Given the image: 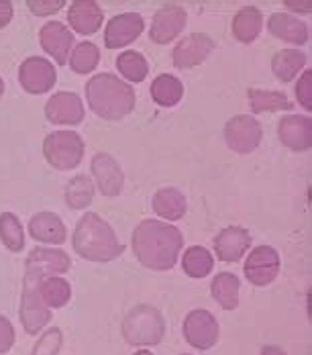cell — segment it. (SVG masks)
<instances>
[{
    "label": "cell",
    "mask_w": 312,
    "mask_h": 355,
    "mask_svg": "<svg viewBox=\"0 0 312 355\" xmlns=\"http://www.w3.org/2000/svg\"><path fill=\"white\" fill-rule=\"evenodd\" d=\"M131 248L143 268L168 272L177 263V257L184 249V235L170 223L145 218L133 229Z\"/></svg>",
    "instance_id": "1"
},
{
    "label": "cell",
    "mask_w": 312,
    "mask_h": 355,
    "mask_svg": "<svg viewBox=\"0 0 312 355\" xmlns=\"http://www.w3.org/2000/svg\"><path fill=\"white\" fill-rule=\"evenodd\" d=\"M84 90L90 110L104 121H121L135 110V88L110 71L90 78Z\"/></svg>",
    "instance_id": "2"
},
{
    "label": "cell",
    "mask_w": 312,
    "mask_h": 355,
    "mask_svg": "<svg viewBox=\"0 0 312 355\" xmlns=\"http://www.w3.org/2000/svg\"><path fill=\"white\" fill-rule=\"evenodd\" d=\"M71 245L82 259L96 263L114 261L125 251V245L119 241L114 229L96 213H86L78 220Z\"/></svg>",
    "instance_id": "3"
},
{
    "label": "cell",
    "mask_w": 312,
    "mask_h": 355,
    "mask_svg": "<svg viewBox=\"0 0 312 355\" xmlns=\"http://www.w3.org/2000/svg\"><path fill=\"white\" fill-rule=\"evenodd\" d=\"M123 339L131 347H153L159 345L166 337V320L164 315L151 304L133 306L121 324Z\"/></svg>",
    "instance_id": "4"
},
{
    "label": "cell",
    "mask_w": 312,
    "mask_h": 355,
    "mask_svg": "<svg viewBox=\"0 0 312 355\" xmlns=\"http://www.w3.org/2000/svg\"><path fill=\"white\" fill-rule=\"evenodd\" d=\"M84 139L76 131H53L43 141V155L47 164L55 170H73L84 159Z\"/></svg>",
    "instance_id": "5"
},
{
    "label": "cell",
    "mask_w": 312,
    "mask_h": 355,
    "mask_svg": "<svg viewBox=\"0 0 312 355\" xmlns=\"http://www.w3.org/2000/svg\"><path fill=\"white\" fill-rule=\"evenodd\" d=\"M41 282H43V278H39L37 274L25 272L19 319L23 322L25 333H29V335H39V331H43L47 327V322H51V311L43 304V300L39 296Z\"/></svg>",
    "instance_id": "6"
},
{
    "label": "cell",
    "mask_w": 312,
    "mask_h": 355,
    "mask_svg": "<svg viewBox=\"0 0 312 355\" xmlns=\"http://www.w3.org/2000/svg\"><path fill=\"white\" fill-rule=\"evenodd\" d=\"M182 333H184V339L192 347L205 352V349H210L218 343L220 327H218L216 317L210 311L194 309L186 315L184 324H182Z\"/></svg>",
    "instance_id": "7"
},
{
    "label": "cell",
    "mask_w": 312,
    "mask_h": 355,
    "mask_svg": "<svg viewBox=\"0 0 312 355\" xmlns=\"http://www.w3.org/2000/svg\"><path fill=\"white\" fill-rule=\"evenodd\" d=\"M263 139V129L251 114H235L225 125V141L235 153H251Z\"/></svg>",
    "instance_id": "8"
},
{
    "label": "cell",
    "mask_w": 312,
    "mask_h": 355,
    "mask_svg": "<svg viewBox=\"0 0 312 355\" xmlns=\"http://www.w3.org/2000/svg\"><path fill=\"white\" fill-rule=\"evenodd\" d=\"M279 253L272 245H257L245 259L243 274L247 282L253 286L272 284L279 274Z\"/></svg>",
    "instance_id": "9"
},
{
    "label": "cell",
    "mask_w": 312,
    "mask_h": 355,
    "mask_svg": "<svg viewBox=\"0 0 312 355\" xmlns=\"http://www.w3.org/2000/svg\"><path fill=\"white\" fill-rule=\"evenodd\" d=\"M69 268H71V259L68 253L64 249L49 248V245H37L29 251L25 259V272L37 274L43 280L62 276Z\"/></svg>",
    "instance_id": "10"
},
{
    "label": "cell",
    "mask_w": 312,
    "mask_h": 355,
    "mask_svg": "<svg viewBox=\"0 0 312 355\" xmlns=\"http://www.w3.org/2000/svg\"><path fill=\"white\" fill-rule=\"evenodd\" d=\"M186 21H188V12L182 4L175 2L164 4L151 19L149 39L157 45H168L184 31Z\"/></svg>",
    "instance_id": "11"
},
{
    "label": "cell",
    "mask_w": 312,
    "mask_h": 355,
    "mask_svg": "<svg viewBox=\"0 0 312 355\" xmlns=\"http://www.w3.org/2000/svg\"><path fill=\"white\" fill-rule=\"evenodd\" d=\"M55 66L45 58L31 55L19 66V84L29 94H45L55 86Z\"/></svg>",
    "instance_id": "12"
},
{
    "label": "cell",
    "mask_w": 312,
    "mask_h": 355,
    "mask_svg": "<svg viewBox=\"0 0 312 355\" xmlns=\"http://www.w3.org/2000/svg\"><path fill=\"white\" fill-rule=\"evenodd\" d=\"M90 170H92V182H94V188H98V192L103 196L108 198H114L123 192L125 188V174H123V168L121 164L110 155V153H96L92 157V164H90Z\"/></svg>",
    "instance_id": "13"
},
{
    "label": "cell",
    "mask_w": 312,
    "mask_h": 355,
    "mask_svg": "<svg viewBox=\"0 0 312 355\" xmlns=\"http://www.w3.org/2000/svg\"><path fill=\"white\" fill-rule=\"evenodd\" d=\"M214 51V41L207 33H190L172 51V62L177 70H192L207 62V58Z\"/></svg>",
    "instance_id": "14"
},
{
    "label": "cell",
    "mask_w": 312,
    "mask_h": 355,
    "mask_svg": "<svg viewBox=\"0 0 312 355\" xmlns=\"http://www.w3.org/2000/svg\"><path fill=\"white\" fill-rule=\"evenodd\" d=\"M84 103L76 92H58L45 103V116L51 125H80L84 121Z\"/></svg>",
    "instance_id": "15"
},
{
    "label": "cell",
    "mask_w": 312,
    "mask_h": 355,
    "mask_svg": "<svg viewBox=\"0 0 312 355\" xmlns=\"http://www.w3.org/2000/svg\"><path fill=\"white\" fill-rule=\"evenodd\" d=\"M277 137L292 151H309L312 145V121L309 114H286L277 123Z\"/></svg>",
    "instance_id": "16"
},
{
    "label": "cell",
    "mask_w": 312,
    "mask_h": 355,
    "mask_svg": "<svg viewBox=\"0 0 312 355\" xmlns=\"http://www.w3.org/2000/svg\"><path fill=\"white\" fill-rule=\"evenodd\" d=\"M39 41H41L43 51L47 55H51L58 66L68 64L69 53H71L76 43H73V33L64 23H60V21L45 23L39 31Z\"/></svg>",
    "instance_id": "17"
},
{
    "label": "cell",
    "mask_w": 312,
    "mask_h": 355,
    "mask_svg": "<svg viewBox=\"0 0 312 355\" xmlns=\"http://www.w3.org/2000/svg\"><path fill=\"white\" fill-rule=\"evenodd\" d=\"M145 21L139 12H123L108 21L104 29V45L108 49H119L133 43L143 33Z\"/></svg>",
    "instance_id": "18"
},
{
    "label": "cell",
    "mask_w": 312,
    "mask_h": 355,
    "mask_svg": "<svg viewBox=\"0 0 312 355\" xmlns=\"http://www.w3.org/2000/svg\"><path fill=\"white\" fill-rule=\"evenodd\" d=\"M214 253L220 261L225 263H235L241 257H245V253L251 249V233L245 227H227L223 229L214 241Z\"/></svg>",
    "instance_id": "19"
},
{
    "label": "cell",
    "mask_w": 312,
    "mask_h": 355,
    "mask_svg": "<svg viewBox=\"0 0 312 355\" xmlns=\"http://www.w3.org/2000/svg\"><path fill=\"white\" fill-rule=\"evenodd\" d=\"M29 235L35 241L49 245V248H58L62 243H66L68 239V229L64 225V220L55 213L43 211L31 216L29 220Z\"/></svg>",
    "instance_id": "20"
},
{
    "label": "cell",
    "mask_w": 312,
    "mask_h": 355,
    "mask_svg": "<svg viewBox=\"0 0 312 355\" xmlns=\"http://www.w3.org/2000/svg\"><path fill=\"white\" fill-rule=\"evenodd\" d=\"M68 21L71 29L80 35H94L103 27L104 12L94 0H76L68 10Z\"/></svg>",
    "instance_id": "21"
},
{
    "label": "cell",
    "mask_w": 312,
    "mask_h": 355,
    "mask_svg": "<svg viewBox=\"0 0 312 355\" xmlns=\"http://www.w3.org/2000/svg\"><path fill=\"white\" fill-rule=\"evenodd\" d=\"M268 31L290 45H304L311 37L309 25L290 12H274L268 19Z\"/></svg>",
    "instance_id": "22"
},
{
    "label": "cell",
    "mask_w": 312,
    "mask_h": 355,
    "mask_svg": "<svg viewBox=\"0 0 312 355\" xmlns=\"http://www.w3.org/2000/svg\"><path fill=\"white\" fill-rule=\"evenodd\" d=\"M151 207H153V213L166 220H180L188 211V200H186L184 192L170 186V188H162L153 194Z\"/></svg>",
    "instance_id": "23"
},
{
    "label": "cell",
    "mask_w": 312,
    "mask_h": 355,
    "mask_svg": "<svg viewBox=\"0 0 312 355\" xmlns=\"http://www.w3.org/2000/svg\"><path fill=\"white\" fill-rule=\"evenodd\" d=\"M239 290L241 282L231 272H220L210 282V294L223 311H235L239 306Z\"/></svg>",
    "instance_id": "24"
},
{
    "label": "cell",
    "mask_w": 312,
    "mask_h": 355,
    "mask_svg": "<svg viewBox=\"0 0 312 355\" xmlns=\"http://www.w3.org/2000/svg\"><path fill=\"white\" fill-rule=\"evenodd\" d=\"M261 29H263V15L255 6H243L233 17V37L243 45L253 43L259 37Z\"/></svg>",
    "instance_id": "25"
},
{
    "label": "cell",
    "mask_w": 312,
    "mask_h": 355,
    "mask_svg": "<svg viewBox=\"0 0 312 355\" xmlns=\"http://www.w3.org/2000/svg\"><path fill=\"white\" fill-rule=\"evenodd\" d=\"M151 98L155 105L159 107H175L182 96H184V84L180 78H175L172 73H159L153 82H151Z\"/></svg>",
    "instance_id": "26"
},
{
    "label": "cell",
    "mask_w": 312,
    "mask_h": 355,
    "mask_svg": "<svg viewBox=\"0 0 312 355\" xmlns=\"http://www.w3.org/2000/svg\"><path fill=\"white\" fill-rule=\"evenodd\" d=\"M306 66V55L300 49H281L272 58V71L279 82H292Z\"/></svg>",
    "instance_id": "27"
},
{
    "label": "cell",
    "mask_w": 312,
    "mask_h": 355,
    "mask_svg": "<svg viewBox=\"0 0 312 355\" xmlns=\"http://www.w3.org/2000/svg\"><path fill=\"white\" fill-rule=\"evenodd\" d=\"M247 96H249L251 112H255V114H259V112H277V110H292L294 108L292 101L284 92H279V90L249 88Z\"/></svg>",
    "instance_id": "28"
},
{
    "label": "cell",
    "mask_w": 312,
    "mask_h": 355,
    "mask_svg": "<svg viewBox=\"0 0 312 355\" xmlns=\"http://www.w3.org/2000/svg\"><path fill=\"white\" fill-rule=\"evenodd\" d=\"M94 192H96V188H94L92 178L86 176V174H78L66 184L64 198H66V205L71 211H82V209H88L92 205Z\"/></svg>",
    "instance_id": "29"
},
{
    "label": "cell",
    "mask_w": 312,
    "mask_h": 355,
    "mask_svg": "<svg viewBox=\"0 0 312 355\" xmlns=\"http://www.w3.org/2000/svg\"><path fill=\"white\" fill-rule=\"evenodd\" d=\"M212 268H214V257L207 248L192 245L182 255V270L188 278H194V280L207 278L212 272Z\"/></svg>",
    "instance_id": "30"
},
{
    "label": "cell",
    "mask_w": 312,
    "mask_h": 355,
    "mask_svg": "<svg viewBox=\"0 0 312 355\" xmlns=\"http://www.w3.org/2000/svg\"><path fill=\"white\" fill-rule=\"evenodd\" d=\"M39 296L43 300V304L51 311V309H64L71 300V286L66 278L62 276H53L43 280L39 286Z\"/></svg>",
    "instance_id": "31"
},
{
    "label": "cell",
    "mask_w": 312,
    "mask_h": 355,
    "mask_svg": "<svg viewBox=\"0 0 312 355\" xmlns=\"http://www.w3.org/2000/svg\"><path fill=\"white\" fill-rule=\"evenodd\" d=\"M68 64L71 71L86 76V73L96 70V66L101 64V49L94 43H90V41L76 43L71 53H69Z\"/></svg>",
    "instance_id": "32"
},
{
    "label": "cell",
    "mask_w": 312,
    "mask_h": 355,
    "mask_svg": "<svg viewBox=\"0 0 312 355\" xmlns=\"http://www.w3.org/2000/svg\"><path fill=\"white\" fill-rule=\"evenodd\" d=\"M0 241L12 253H19L25 248V229L15 213L0 214Z\"/></svg>",
    "instance_id": "33"
},
{
    "label": "cell",
    "mask_w": 312,
    "mask_h": 355,
    "mask_svg": "<svg viewBox=\"0 0 312 355\" xmlns=\"http://www.w3.org/2000/svg\"><path fill=\"white\" fill-rule=\"evenodd\" d=\"M116 70L121 71V76L127 78L129 82L141 84L147 78V73H149V64H147L143 53L133 51V49H127V51H123L116 58Z\"/></svg>",
    "instance_id": "34"
},
{
    "label": "cell",
    "mask_w": 312,
    "mask_h": 355,
    "mask_svg": "<svg viewBox=\"0 0 312 355\" xmlns=\"http://www.w3.org/2000/svg\"><path fill=\"white\" fill-rule=\"evenodd\" d=\"M64 345V333L58 327H49L41 333V337L35 341L31 355H58Z\"/></svg>",
    "instance_id": "35"
},
{
    "label": "cell",
    "mask_w": 312,
    "mask_h": 355,
    "mask_svg": "<svg viewBox=\"0 0 312 355\" xmlns=\"http://www.w3.org/2000/svg\"><path fill=\"white\" fill-rule=\"evenodd\" d=\"M312 71L311 70H304V73L298 78V82H296V86H294V94H296V101H298V105L302 108H306V110H311L312 108Z\"/></svg>",
    "instance_id": "36"
},
{
    "label": "cell",
    "mask_w": 312,
    "mask_h": 355,
    "mask_svg": "<svg viewBox=\"0 0 312 355\" xmlns=\"http://www.w3.org/2000/svg\"><path fill=\"white\" fill-rule=\"evenodd\" d=\"M27 6L35 17H49V15H55L58 10H62L66 6V2L64 0H29Z\"/></svg>",
    "instance_id": "37"
},
{
    "label": "cell",
    "mask_w": 312,
    "mask_h": 355,
    "mask_svg": "<svg viewBox=\"0 0 312 355\" xmlns=\"http://www.w3.org/2000/svg\"><path fill=\"white\" fill-rule=\"evenodd\" d=\"M15 339H17V333H15L12 322L0 315V355L12 349Z\"/></svg>",
    "instance_id": "38"
},
{
    "label": "cell",
    "mask_w": 312,
    "mask_h": 355,
    "mask_svg": "<svg viewBox=\"0 0 312 355\" xmlns=\"http://www.w3.org/2000/svg\"><path fill=\"white\" fill-rule=\"evenodd\" d=\"M12 15H15L12 2H8V0H0V29H4V27L12 21Z\"/></svg>",
    "instance_id": "39"
},
{
    "label": "cell",
    "mask_w": 312,
    "mask_h": 355,
    "mask_svg": "<svg viewBox=\"0 0 312 355\" xmlns=\"http://www.w3.org/2000/svg\"><path fill=\"white\" fill-rule=\"evenodd\" d=\"M284 6H286V8H290V10H296V12H300V15H311L312 2L311 0H302V2L288 0V2H284Z\"/></svg>",
    "instance_id": "40"
},
{
    "label": "cell",
    "mask_w": 312,
    "mask_h": 355,
    "mask_svg": "<svg viewBox=\"0 0 312 355\" xmlns=\"http://www.w3.org/2000/svg\"><path fill=\"white\" fill-rule=\"evenodd\" d=\"M261 355H288L281 347H277V345H266V347H261Z\"/></svg>",
    "instance_id": "41"
},
{
    "label": "cell",
    "mask_w": 312,
    "mask_h": 355,
    "mask_svg": "<svg viewBox=\"0 0 312 355\" xmlns=\"http://www.w3.org/2000/svg\"><path fill=\"white\" fill-rule=\"evenodd\" d=\"M135 355H153V354H151V352H147V349H139Z\"/></svg>",
    "instance_id": "42"
},
{
    "label": "cell",
    "mask_w": 312,
    "mask_h": 355,
    "mask_svg": "<svg viewBox=\"0 0 312 355\" xmlns=\"http://www.w3.org/2000/svg\"><path fill=\"white\" fill-rule=\"evenodd\" d=\"M2 94H4V80L0 78V96H2Z\"/></svg>",
    "instance_id": "43"
},
{
    "label": "cell",
    "mask_w": 312,
    "mask_h": 355,
    "mask_svg": "<svg viewBox=\"0 0 312 355\" xmlns=\"http://www.w3.org/2000/svg\"><path fill=\"white\" fill-rule=\"evenodd\" d=\"M184 355H188V354H184Z\"/></svg>",
    "instance_id": "44"
}]
</instances>
